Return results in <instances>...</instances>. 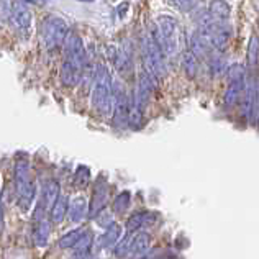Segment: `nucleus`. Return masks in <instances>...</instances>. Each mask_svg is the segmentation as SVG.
Masks as SVG:
<instances>
[{
	"instance_id": "nucleus-1",
	"label": "nucleus",
	"mask_w": 259,
	"mask_h": 259,
	"mask_svg": "<svg viewBox=\"0 0 259 259\" xmlns=\"http://www.w3.org/2000/svg\"><path fill=\"white\" fill-rule=\"evenodd\" d=\"M15 189H17V205L26 213L33 205L36 195V184L31 177L30 162L26 159H18L15 162Z\"/></svg>"
},
{
	"instance_id": "nucleus-2",
	"label": "nucleus",
	"mask_w": 259,
	"mask_h": 259,
	"mask_svg": "<svg viewBox=\"0 0 259 259\" xmlns=\"http://www.w3.org/2000/svg\"><path fill=\"white\" fill-rule=\"evenodd\" d=\"M153 38L161 46L162 53L174 56L177 50H179V23H177V20L169 15L158 17V20H156V33Z\"/></svg>"
},
{
	"instance_id": "nucleus-3",
	"label": "nucleus",
	"mask_w": 259,
	"mask_h": 259,
	"mask_svg": "<svg viewBox=\"0 0 259 259\" xmlns=\"http://www.w3.org/2000/svg\"><path fill=\"white\" fill-rule=\"evenodd\" d=\"M143 61H145L146 72L156 80H161L166 77V61L164 53H162L158 41L148 35L143 38Z\"/></svg>"
},
{
	"instance_id": "nucleus-4",
	"label": "nucleus",
	"mask_w": 259,
	"mask_h": 259,
	"mask_svg": "<svg viewBox=\"0 0 259 259\" xmlns=\"http://www.w3.org/2000/svg\"><path fill=\"white\" fill-rule=\"evenodd\" d=\"M92 107L100 115H108L113 107L112 80L104 67H100L95 76V84L92 89Z\"/></svg>"
},
{
	"instance_id": "nucleus-5",
	"label": "nucleus",
	"mask_w": 259,
	"mask_h": 259,
	"mask_svg": "<svg viewBox=\"0 0 259 259\" xmlns=\"http://www.w3.org/2000/svg\"><path fill=\"white\" fill-rule=\"evenodd\" d=\"M67 31L69 30H67V23L64 20L51 15L43 22L39 35H41V41L46 46V50H54L59 45H63Z\"/></svg>"
},
{
	"instance_id": "nucleus-6",
	"label": "nucleus",
	"mask_w": 259,
	"mask_h": 259,
	"mask_svg": "<svg viewBox=\"0 0 259 259\" xmlns=\"http://www.w3.org/2000/svg\"><path fill=\"white\" fill-rule=\"evenodd\" d=\"M64 46V59L72 61V63H77L80 66L85 64L87 61V54H85V48L80 36L74 31H67V35L63 41Z\"/></svg>"
},
{
	"instance_id": "nucleus-7",
	"label": "nucleus",
	"mask_w": 259,
	"mask_h": 259,
	"mask_svg": "<svg viewBox=\"0 0 259 259\" xmlns=\"http://www.w3.org/2000/svg\"><path fill=\"white\" fill-rule=\"evenodd\" d=\"M108 195H110V184L102 177L94 186V192H92V199L91 203H89V210H87V215L91 218H95L99 212H102L104 208H107V203H108Z\"/></svg>"
},
{
	"instance_id": "nucleus-8",
	"label": "nucleus",
	"mask_w": 259,
	"mask_h": 259,
	"mask_svg": "<svg viewBox=\"0 0 259 259\" xmlns=\"http://www.w3.org/2000/svg\"><path fill=\"white\" fill-rule=\"evenodd\" d=\"M9 20L17 28V31L23 33V35H26L31 28V12H30L28 7L22 2V0H12L10 2Z\"/></svg>"
},
{
	"instance_id": "nucleus-9",
	"label": "nucleus",
	"mask_w": 259,
	"mask_h": 259,
	"mask_svg": "<svg viewBox=\"0 0 259 259\" xmlns=\"http://www.w3.org/2000/svg\"><path fill=\"white\" fill-rule=\"evenodd\" d=\"M153 77L148 72H141L138 85H136V92L133 95V104L140 108L141 112H145L148 107L149 100H151V92H153Z\"/></svg>"
},
{
	"instance_id": "nucleus-10",
	"label": "nucleus",
	"mask_w": 259,
	"mask_h": 259,
	"mask_svg": "<svg viewBox=\"0 0 259 259\" xmlns=\"http://www.w3.org/2000/svg\"><path fill=\"white\" fill-rule=\"evenodd\" d=\"M82 72H84V66L64 59L63 66H61V74H59L61 82L66 87H76L80 80H82Z\"/></svg>"
},
{
	"instance_id": "nucleus-11",
	"label": "nucleus",
	"mask_w": 259,
	"mask_h": 259,
	"mask_svg": "<svg viewBox=\"0 0 259 259\" xmlns=\"http://www.w3.org/2000/svg\"><path fill=\"white\" fill-rule=\"evenodd\" d=\"M121 236V227L118 223H112L105 228V231L102 233V236L97 241H94V244L97 246V251H110L115 248V244L118 243Z\"/></svg>"
},
{
	"instance_id": "nucleus-12",
	"label": "nucleus",
	"mask_w": 259,
	"mask_h": 259,
	"mask_svg": "<svg viewBox=\"0 0 259 259\" xmlns=\"http://www.w3.org/2000/svg\"><path fill=\"white\" fill-rule=\"evenodd\" d=\"M156 220H158L156 213L148 212V210H140V212H135L132 217L128 218L126 230L130 231V233H135V231H141V230H145V228L153 227Z\"/></svg>"
},
{
	"instance_id": "nucleus-13",
	"label": "nucleus",
	"mask_w": 259,
	"mask_h": 259,
	"mask_svg": "<svg viewBox=\"0 0 259 259\" xmlns=\"http://www.w3.org/2000/svg\"><path fill=\"white\" fill-rule=\"evenodd\" d=\"M149 248H151V235H148L146 231H135L132 235L128 257H140L148 253Z\"/></svg>"
},
{
	"instance_id": "nucleus-14",
	"label": "nucleus",
	"mask_w": 259,
	"mask_h": 259,
	"mask_svg": "<svg viewBox=\"0 0 259 259\" xmlns=\"http://www.w3.org/2000/svg\"><path fill=\"white\" fill-rule=\"evenodd\" d=\"M189 46H190V51L195 54V58H207L212 54V46H210L207 36L203 33L199 31H194L192 36L189 39Z\"/></svg>"
},
{
	"instance_id": "nucleus-15",
	"label": "nucleus",
	"mask_w": 259,
	"mask_h": 259,
	"mask_svg": "<svg viewBox=\"0 0 259 259\" xmlns=\"http://www.w3.org/2000/svg\"><path fill=\"white\" fill-rule=\"evenodd\" d=\"M50 235H51V227H50V223H48L46 218L33 222L31 236H33V243H35V246L45 248L48 244V241H50Z\"/></svg>"
},
{
	"instance_id": "nucleus-16",
	"label": "nucleus",
	"mask_w": 259,
	"mask_h": 259,
	"mask_svg": "<svg viewBox=\"0 0 259 259\" xmlns=\"http://www.w3.org/2000/svg\"><path fill=\"white\" fill-rule=\"evenodd\" d=\"M89 210V202L84 197H76V199L69 200V205H67V213L66 217H69V220L72 223H80L85 218Z\"/></svg>"
},
{
	"instance_id": "nucleus-17",
	"label": "nucleus",
	"mask_w": 259,
	"mask_h": 259,
	"mask_svg": "<svg viewBox=\"0 0 259 259\" xmlns=\"http://www.w3.org/2000/svg\"><path fill=\"white\" fill-rule=\"evenodd\" d=\"M246 115L251 123H257V80L251 79L246 91Z\"/></svg>"
},
{
	"instance_id": "nucleus-18",
	"label": "nucleus",
	"mask_w": 259,
	"mask_h": 259,
	"mask_svg": "<svg viewBox=\"0 0 259 259\" xmlns=\"http://www.w3.org/2000/svg\"><path fill=\"white\" fill-rule=\"evenodd\" d=\"M59 182L54 181V179H48L45 184H43V190H41V199H39V203L48 210L51 208V205L54 203V200L58 199L59 195Z\"/></svg>"
},
{
	"instance_id": "nucleus-19",
	"label": "nucleus",
	"mask_w": 259,
	"mask_h": 259,
	"mask_svg": "<svg viewBox=\"0 0 259 259\" xmlns=\"http://www.w3.org/2000/svg\"><path fill=\"white\" fill-rule=\"evenodd\" d=\"M208 15L213 22L225 23L231 15V9L225 0H212L208 5Z\"/></svg>"
},
{
	"instance_id": "nucleus-20",
	"label": "nucleus",
	"mask_w": 259,
	"mask_h": 259,
	"mask_svg": "<svg viewBox=\"0 0 259 259\" xmlns=\"http://www.w3.org/2000/svg\"><path fill=\"white\" fill-rule=\"evenodd\" d=\"M244 91V79L241 80H230V84H228V89H227V92H225V107H235L238 102H240L241 99V94Z\"/></svg>"
},
{
	"instance_id": "nucleus-21",
	"label": "nucleus",
	"mask_w": 259,
	"mask_h": 259,
	"mask_svg": "<svg viewBox=\"0 0 259 259\" xmlns=\"http://www.w3.org/2000/svg\"><path fill=\"white\" fill-rule=\"evenodd\" d=\"M67 205H69V197L67 195H63V194H59L58 195V199L54 200V203L51 205V222L54 225H59V223H63L64 220V217L67 213Z\"/></svg>"
},
{
	"instance_id": "nucleus-22",
	"label": "nucleus",
	"mask_w": 259,
	"mask_h": 259,
	"mask_svg": "<svg viewBox=\"0 0 259 259\" xmlns=\"http://www.w3.org/2000/svg\"><path fill=\"white\" fill-rule=\"evenodd\" d=\"M181 63H182V67L184 71H186L187 77L194 79L197 76V71H199V59L195 58V54L187 50L182 53V58H181Z\"/></svg>"
},
{
	"instance_id": "nucleus-23",
	"label": "nucleus",
	"mask_w": 259,
	"mask_h": 259,
	"mask_svg": "<svg viewBox=\"0 0 259 259\" xmlns=\"http://www.w3.org/2000/svg\"><path fill=\"white\" fill-rule=\"evenodd\" d=\"M130 203H132V194L128 192V190H123V192H120L117 197H115V200L112 203V208H113V213L115 215H125V212L128 210Z\"/></svg>"
},
{
	"instance_id": "nucleus-24",
	"label": "nucleus",
	"mask_w": 259,
	"mask_h": 259,
	"mask_svg": "<svg viewBox=\"0 0 259 259\" xmlns=\"http://www.w3.org/2000/svg\"><path fill=\"white\" fill-rule=\"evenodd\" d=\"M82 233H84V230H82V228H76V230L69 231V233H66V235L58 241V246H59L61 249H71V248L74 246V244H76V243L79 241V238L82 236Z\"/></svg>"
},
{
	"instance_id": "nucleus-25",
	"label": "nucleus",
	"mask_w": 259,
	"mask_h": 259,
	"mask_svg": "<svg viewBox=\"0 0 259 259\" xmlns=\"http://www.w3.org/2000/svg\"><path fill=\"white\" fill-rule=\"evenodd\" d=\"M132 235L133 233H128L121 238V240H118V243L115 244V248H113V254L117 256L118 259H125L128 257V253H130V243H132Z\"/></svg>"
},
{
	"instance_id": "nucleus-26",
	"label": "nucleus",
	"mask_w": 259,
	"mask_h": 259,
	"mask_svg": "<svg viewBox=\"0 0 259 259\" xmlns=\"http://www.w3.org/2000/svg\"><path fill=\"white\" fill-rule=\"evenodd\" d=\"M89 177H91V171H89V167L85 166H79L76 169V172H74V186L77 189H84L87 184H89Z\"/></svg>"
},
{
	"instance_id": "nucleus-27",
	"label": "nucleus",
	"mask_w": 259,
	"mask_h": 259,
	"mask_svg": "<svg viewBox=\"0 0 259 259\" xmlns=\"http://www.w3.org/2000/svg\"><path fill=\"white\" fill-rule=\"evenodd\" d=\"M227 63H225V59L222 56H218V54H213V56H210V69L215 74V76H220L223 71H227Z\"/></svg>"
},
{
	"instance_id": "nucleus-28",
	"label": "nucleus",
	"mask_w": 259,
	"mask_h": 259,
	"mask_svg": "<svg viewBox=\"0 0 259 259\" xmlns=\"http://www.w3.org/2000/svg\"><path fill=\"white\" fill-rule=\"evenodd\" d=\"M257 36H253L249 41V48H248V63L251 67L257 66Z\"/></svg>"
},
{
	"instance_id": "nucleus-29",
	"label": "nucleus",
	"mask_w": 259,
	"mask_h": 259,
	"mask_svg": "<svg viewBox=\"0 0 259 259\" xmlns=\"http://www.w3.org/2000/svg\"><path fill=\"white\" fill-rule=\"evenodd\" d=\"M95 222H97V225L100 228H107L108 225L113 223V217H112V212H108V210H102V212H99L97 215H95Z\"/></svg>"
},
{
	"instance_id": "nucleus-30",
	"label": "nucleus",
	"mask_w": 259,
	"mask_h": 259,
	"mask_svg": "<svg viewBox=\"0 0 259 259\" xmlns=\"http://www.w3.org/2000/svg\"><path fill=\"white\" fill-rule=\"evenodd\" d=\"M228 71V79L230 80H241L244 79V69L241 64H233L227 67Z\"/></svg>"
},
{
	"instance_id": "nucleus-31",
	"label": "nucleus",
	"mask_w": 259,
	"mask_h": 259,
	"mask_svg": "<svg viewBox=\"0 0 259 259\" xmlns=\"http://www.w3.org/2000/svg\"><path fill=\"white\" fill-rule=\"evenodd\" d=\"M10 17V2L9 0H0V18L9 20Z\"/></svg>"
},
{
	"instance_id": "nucleus-32",
	"label": "nucleus",
	"mask_w": 259,
	"mask_h": 259,
	"mask_svg": "<svg viewBox=\"0 0 259 259\" xmlns=\"http://www.w3.org/2000/svg\"><path fill=\"white\" fill-rule=\"evenodd\" d=\"M169 4L177 7L179 10H189L192 5V0H169Z\"/></svg>"
},
{
	"instance_id": "nucleus-33",
	"label": "nucleus",
	"mask_w": 259,
	"mask_h": 259,
	"mask_svg": "<svg viewBox=\"0 0 259 259\" xmlns=\"http://www.w3.org/2000/svg\"><path fill=\"white\" fill-rule=\"evenodd\" d=\"M5 230V218H4V205H2V199H0V235L4 233Z\"/></svg>"
},
{
	"instance_id": "nucleus-34",
	"label": "nucleus",
	"mask_w": 259,
	"mask_h": 259,
	"mask_svg": "<svg viewBox=\"0 0 259 259\" xmlns=\"http://www.w3.org/2000/svg\"><path fill=\"white\" fill-rule=\"evenodd\" d=\"M79 2H89V4H91V2H95V0H79Z\"/></svg>"
},
{
	"instance_id": "nucleus-35",
	"label": "nucleus",
	"mask_w": 259,
	"mask_h": 259,
	"mask_svg": "<svg viewBox=\"0 0 259 259\" xmlns=\"http://www.w3.org/2000/svg\"><path fill=\"white\" fill-rule=\"evenodd\" d=\"M74 259H82V257H74ZM89 259H91V257H89Z\"/></svg>"
}]
</instances>
